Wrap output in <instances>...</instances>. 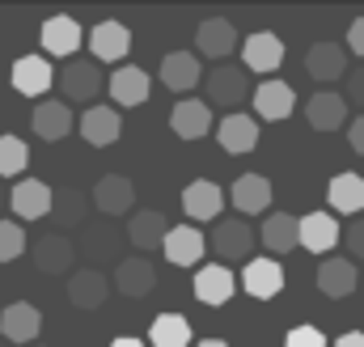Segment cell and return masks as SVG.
<instances>
[{
	"label": "cell",
	"instance_id": "cell-22",
	"mask_svg": "<svg viewBox=\"0 0 364 347\" xmlns=\"http://www.w3.org/2000/svg\"><path fill=\"white\" fill-rule=\"evenodd\" d=\"M242 288L255 301H272V297H279V288H284V267L275 259H250V267L242 271Z\"/></svg>",
	"mask_w": 364,
	"mask_h": 347
},
{
	"label": "cell",
	"instance_id": "cell-37",
	"mask_svg": "<svg viewBox=\"0 0 364 347\" xmlns=\"http://www.w3.org/2000/svg\"><path fill=\"white\" fill-rule=\"evenodd\" d=\"M30 166V144L17 136H0V178H21Z\"/></svg>",
	"mask_w": 364,
	"mask_h": 347
},
{
	"label": "cell",
	"instance_id": "cell-31",
	"mask_svg": "<svg viewBox=\"0 0 364 347\" xmlns=\"http://www.w3.org/2000/svg\"><path fill=\"white\" fill-rule=\"evenodd\" d=\"M356 284H360V275H356L352 259H326L322 267H318V292H322V297H331V301L352 297V292H356Z\"/></svg>",
	"mask_w": 364,
	"mask_h": 347
},
{
	"label": "cell",
	"instance_id": "cell-26",
	"mask_svg": "<svg viewBox=\"0 0 364 347\" xmlns=\"http://www.w3.org/2000/svg\"><path fill=\"white\" fill-rule=\"evenodd\" d=\"M30 127H34V136L38 140H47V144H55V140H64L68 132H73V110L64 106V102H38L34 106V114H30Z\"/></svg>",
	"mask_w": 364,
	"mask_h": 347
},
{
	"label": "cell",
	"instance_id": "cell-27",
	"mask_svg": "<svg viewBox=\"0 0 364 347\" xmlns=\"http://www.w3.org/2000/svg\"><path fill=\"white\" fill-rule=\"evenodd\" d=\"M38 326H43V314H38L30 301H13V305H4V314H0V335L13 339V343L38 339Z\"/></svg>",
	"mask_w": 364,
	"mask_h": 347
},
{
	"label": "cell",
	"instance_id": "cell-34",
	"mask_svg": "<svg viewBox=\"0 0 364 347\" xmlns=\"http://www.w3.org/2000/svg\"><path fill=\"white\" fill-rule=\"evenodd\" d=\"M60 229H73V225H85V195L77 186H64V191H51V212H47Z\"/></svg>",
	"mask_w": 364,
	"mask_h": 347
},
{
	"label": "cell",
	"instance_id": "cell-5",
	"mask_svg": "<svg viewBox=\"0 0 364 347\" xmlns=\"http://www.w3.org/2000/svg\"><path fill=\"white\" fill-rule=\"evenodd\" d=\"M203 81H208V102H216V106H225V110L242 106L246 93H250V77H246V68H237V64H220V68H212Z\"/></svg>",
	"mask_w": 364,
	"mask_h": 347
},
{
	"label": "cell",
	"instance_id": "cell-47",
	"mask_svg": "<svg viewBox=\"0 0 364 347\" xmlns=\"http://www.w3.org/2000/svg\"><path fill=\"white\" fill-rule=\"evenodd\" d=\"M0 208H4V191H0Z\"/></svg>",
	"mask_w": 364,
	"mask_h": 347
},
{
	"label": "cell",
	"instance_id": "cell-10",
	"mask_svg": "<svg viewBox=\"0 0 364 347\" xmlns=\"http://www.w3.org/2000/svg\"><path fill=\"white\" fill-rule=\"evenodd\" d=\"M255 242H259V237H255V229H250L246 220H216V233L208 237V246L216 250V259L220 262L246 259Z\"/></svg>",
	"mask_w": 364,
	"mask_h": 347
},
{
	"label": "cell",
	"instance_id": "cell-3",
	"mask_svg": "<svg viewBox=\"0 0 364 347\" xmlns=\"http://www.w3.org/2000/svg\"><path fill=\"white\" fill-rule=\"evenodd\" d=\"M55 81H60V93H64L68 102H93V97L106 89V77H102V68H97L93 60H73V64H64V73H60Z\"/></svg>",
	"mask_w": 364,
	"mask_h": 347
},
{
	"label": "cell",
	"instance_id": "cell-13",
	"mask_svg": "<svg viewBox=\"0 0 364 347\" xmlns=\"http://www.w3.org/2000/svg\"><path fill=\"white\" fill-rule=\"evenodd\" d=\"M305 119H309V127H318V132H339V127L348 123V97L335 93V89H318V93L305 102Z\"/></svg>",
	"mask_w": 364,
	"mask_h": 347
},
{
	"label": "cell",
	"instance_id": "cell-41",
	"mask_svg": "<svg viewBox=\"0 0 364 347\" xmlns=\"http://www.w3.org/2000/svg\"><path fill=\"white\" fill-rule=\"evenodd\" d=\"M348 47H352V51L364 60V17H356V21L348 26Z\"/></svg>",
	"mask_w": 364,
	"mask_h": 347
},
{
	"label": "cell",
	"instance_id": "cell-16",
	"mask_svg": "<svg viewBox=\"0 0 364 347\" xmlns=\"http://www.w3.org/2000/svg\"><path fill=\"white\" fill-rule=\"evenodd\" d=\"M161 250H166V259L174 262V267H195V262L203 259V250H208V237L195 225H170Z\"/></svg>",
	"mask_w": 364,
	"mask_h": 347
},
{
	"label": "cell",
	"instance_id": "cell-8",
	"mask_svg": "<svg viewBox=\"0 0 364 347\" xmlns=\"http://www.w3.org/2000/svg\"><path fill=\"white\" fill-rule=\"evenodd\" d=\"M85 38H90L93 64H114V60H123L132 51V30L123 21H97Z\"/></svg>",
	"mask_w": 364,
	"mask_h": 347
},
{
	"label": "cell",
	"instance_id": "cell-33",
	"mask_svg": "<svg viewBox=\"0 0 364 347\" xmlns=\"http://www.w3.org/2000/svg\"><path fill=\"white\" fill-rule=\"evenodd\" d=\"M255 237H259L272 255H288V250H296V216H292V212H272Z\"/></svg>",
	"mask_w": 364,
	"mask_h": 347
},
{
	"label": "cell",
	"instance_id": "cell-1",
	"mask_svg": "<svg viewBox=\"0 0 364 347\" xmlns=\"http://www.w3.org/2000/svg\"><path fill=\"white\" fill-rule=\"evenodd\" d=\"M343 229L331 212H309V216H296V246L309 250V255H331L339 246Z\"/></svg>",
	"mask_w": 364,
	"mask_h": 347
},
{
	"label": "cell",
	"instance_id": "cell-12",
	"mask_svg": "<svg viewBox=\"0 0 364 347\" xmlns=\"http://www.w3.org/2000/svg\"><path fill=\"white\" fill-rule=\"evenodd\" d=\"M38 38H43V51H47V55H60V60H68V55L81 51V26H77L68 13L47 17L43 30H38Z\"/></svg>",
	"mask_w": 364,
	"mask_h": 347
},
{
	"label": "cell",
	"instance_id": "cell-29",
	"mask_svg": "<svg viewBox=\"0 0 364 347\" xmlns=\"http://www.w3.org/2000/svg\"><path fill=\"white\" fill-rule=\"evenodd\" d=\"M216 140H220V149L233 153V157H237V153H250V149L259 144V123H255L250 114H237V110H233V114L220 119Z\"/></svg>",
	"mask_w": 364,
	"mask_h": 347
},
{
	"label": "cell",
	"instance_id": "cell-11",
	"mask_svg": "<svg viewBox=\"0 0 364 347\" xmlns=\"http://www.w3.org/2000/svg\"><path fill=\"white\" fill-rule=\"evenodd\" d=\"M208 127H212V106H208V102H199V97L174 102V110H170V132H174L178 140H203Z\"/></svg>",
	"mask_w": 364,
	"mask_h": 347
},
{
	"label": "cell",
	"instance_id": "cell-17",
	"mask_svg": "<svg viewBox=\"0 0 364 347\" xmlns=\"http://www.w3.org/2000/svg\"><path fill=\"white\" fill-rule=\"evenodd\" d=\"M182 208H186L191 220H216L220 208H225V191H220L212 178H195V182H186V191H182Z\"/></svg>",
	"mask_w": 364,
	"mask_h": 347
},
{
	"label": "cell",
	"instance_id": "cell-35",
	"mask_svg": "<svg viewBox=\"0 0 364 347\" xmlns=\"http://www.w3.org/2000/svg\"><path fill=\"white\" fill-rule=\"evenodd\" d=\"M81 250L90 255L93 262H102V259H114V246L123 242V237H114V225L110 220H93V225H81Z\"/></svg>",
	"mask_w": 364,
	"mask_h": 347
},
{
	"label": "cell",
	"instance_id": "cell-4",
	"mask_svg": "<svg viewBox=\"0 0 364 347\" xmlns=\"http://www.w3.org/2000/svg\"><path fill=\"white\" fill-rule=\"evenodd\" d=\"M284 64V38L272 30H259L242 43V68L259 73V77H275V68Z\"/></svg>",
	"mask_w": 364,
	"mask_h": 347
},
{
	"label": "cell",
	"instance_id": "cell-42",
	"mask_svg": "<svg viewBox=\"0 0 364 347\" xmlns=\"http://www.w3.org/2000/svg\"><path fill=\"white\" fill-rule=\"evenodd\" d=\"M352 102H356V106H364V64L360 68H352Z\"/></svg>",
	"mask_w": 364,
	"mask_h": 347
},
{
	"label": "cell",
	"instance_id": "cell-18",
	"mask_svg": "<svg viewBox=\"0 0 364 347\" xmlns=\"http://www.w3.org/2000/svg\"><path fill=\"white\" fill-rule=\"evenodd\" d=\"M110 89V97L119 102V106H127V110H136V106H144L149 102V93H153V81H149V73L144 68H114V77L106 81Z\"/></svg>",
	"mask_w": 364,
	"mask_h": 347
},
{
	"label": "cell",
	"instance_id": "cell-38",
	"mask_svg": "<svg viewBox=\"0 0 364 347\" xmlns=\"http://www.w3.org/2000/svg\"><path fill=\"white\" fill-rule=\"evenodd\" d=\"M26 246H30V233H26L17 220H0V262L21 259Z\"/></svg>",
	"mask_w": 364,
	"mask_h": 347
},
{
	"label": "cell",
	"instance_id": "cell-45",
	"mask_svg": "<svg viewBox=\"0 0 364 347\" xmlns=\"http://www.w3.org/2000/svg\"><path fill=\"white\" fill-rule=\"evenodd\" d=\"M110 347H144V339H136V335H119Z\"/></svg>",
	"mask_w": 364,
	"mask_h": 347
},
{
	"label": "cell",
	"instance_id": "cell-44",
	"mask_svg": "<svg viewBox=\"0 0 364 347\" xmlns=\"http://www.w3.org/2000/svg\"><path fill=\"white\" fill-rule=\"evenodd\" d=\"M335 347H364V335H360V331H348V335H339V339H335Z\"/></svg>",
	"mask_w": 364,
	"mask_h": 347
},
{
	"label": "cell",
	"instance_id": "cell-19",
	"mask_svg": "<svg viewBox=\"0 0 364 347\" xmlns=\"http://www.w3.org/2000/svg\"><path fill=\"white\" fill-rule=\"evenodd\" d=\"M305 73H309L314 81L331 85V81H339V77L348 73V51H343L339 43H314V47L305 51Z\"/></svg>",
	"mask_w": 364,
	"mask_h": 347
},
{
	"label": "cell",
	"instance_id": "cell-46",
	"mask_svg": "<svg viewBox=\"0 0 364 347\" xmlns=\"http://www.w3.org/2000/svg\"><path fill=\"white\" fill-rule=\"evenodd\" d=\"M195 347H229V343H220V339H203V343H195Z\"/></svg>",
	"mask_w": 364,
	"mask_h": 347
},
{
	"label": "cell",
	"instance_id": "cell-32",
	"mask_svg": "<svg viewBox=\"0 0 364 347\" xmlns=\"http://www.w3.org/2000/svg\"><path fill=\"white\" fill-rule=\"evenodd\" d=\"M326 199L339 216H356L364 208V178L360 174H335L326 186Z\"/></svg>",
	"mask_w": 364,
	"mask_h": 347
},
{
	"label": "cell",
	"instance_id": "cell-39",
	"mask_svg": "<svg viewBox=\"0 0 364 347\" xmlns=\"http://www.w3.org/2000/svg\"><path fill=\"white\" fill-rule=\"evenodd\" d=\"M284 347H326V335H322L318 326H292L288 339H284Z\"/></svg>",
	"mask_w": 364,
	"mask_h": 347
},
{
	"label": "cell",
	"instance_id": "cell-6",
	"mask_svg": "<svg viewBox=\"0 0 364 347\" xmlns=\"http://www.w3.org/2000/svg\"><path fill=\"white\" fill-rule=\"evenodd\" d=\"M4 203L13 208L17 220H43V216L51 212V186L38 182V178H17V182H13V195H9Z\"/></svg>",
	"mask_w": 364,
	"mask_h": 347
},
{
	"label": "cell",
	"instance_id": "cell-2",
	"mask_svg": "<svg viewBox=\"0 0 364 347\" xmlns=\"http://www.w3.org/2000/svg\"><path fill=\"white\" fill-rule=\"evenodd\" d=\"M26 250H30L34 267L47 271V275H64V271H73V262H77V246H73V237H64L60 229L47 233V237H34Z\"/></svg>",
	"mask_w": 364,
	"mask_h": 347
},
{
	"label": "cell",
	"instance_id": "cell-30",
	"mask_svg": "<svg viewBox=\"0 0 364 347\" xmlns=\"http://www.w3.org/2000/svg\"><path fill=\"white\" fill-rule=\"evenodd\" d=\"M199 81H203L199 55H191V51H170V55L161 60V85H166V89L186 93V89H195Z\"/></svg>",
	"mask_w": 364,
	"mask_h": 347
},
{
	"label": "cell",
	"instance_id": "cell-14",
	"mask_svg": "<svg viewBox=\"0 0 364 347\" xmlns=\"http://www.w3.org/2000/svg\"><path fill=\"white\" fill-rule=\"evenodd\" d=\"M233 292H237V279L225 262H208V267L195 271V297L203 305H229Z\"/></svg>",
	"mask_w": 364,
	"mask_h": 347
},
{
	"label": "cell",
	"instance_id": "cell-40",
	"mask_svg": "<svg viewBox=\"0 0 364 347\" xmlns=\"http://www.w3.org/2000/svg\"><path fill=\"white\" fill-rule=\"evenodd\" d=\"M339 242H348V250H352V259H364V216L352 220V229L339 237Z\"/></svg>",
	"mask_w": 364,
	"mask_h": 347
},
{
	"label": "cell",
	"instance_id": "cell-48",
	"mask_svg": "<svg viewBox=\"0 0 364 347\" xmlns=\"http://www.w3.org/2000/svg\"><path fill=\"white\" fill-rule=\"evenodd\" d=\"M0 347H9V343H4V339H0Z\"/></svg>",
	"mask_w": 364,
	"mask_h": 347
},
{
	"label": "cell",
	"instance_id": "cell-21",
	"mask_svg": "<svg viewBox=\"0 0 364 347\" xmlns=\"http://www.w3.org/2000/svg\"><path fill=\"white\" fill-rule=\"evenodd\" d=\"M166 233H170V220H166L161 212H132V220H127V237H123V242H132V246L149 259V250H161Z\"/></svg>",
	"mask_w": 364,
	"mask_h": 347
},
{
	"label": "cell",
	"instance_id": "cell-7",
	"mask_svg": "<svg viewBox=\"0 0 364 347\" xmlns=\"http://www.w3.org/2000/svg\"><path fill=\"white\" fill-rule=\"evenodd\" d=\"M132 203H136V186H132V178H123V174H106V178H97V186H93V208H97L106 220L127 216Z\"/></svg>",
	"mask_w": 364,
	"mask_h": 347
},
{
	"label": "cell",
	"instance_id": "cell-20",
	"mask_svg": "<svg viewBox=\"0 0 364 347\" xmlns=\"http://www.w3.org/2000/svg\"><path fill=\"white\" fill-rule=\"evenodd\" d=\"M229 203H233L242 216H263L267 203H272V182L259 178V174H242V178L229 186Z\"/></svg>",
	"mask_w": 364,
	"mask_h": 347
},
{
	"label": "cell",
	"instance_id": "cell-24",
	"mask_svg": "<svg viewBox=\"0 0 364 347\" xmlns=\"http://www.w3.org/2000/svg\"><path fill=\"white\" fill-rule=\"evenodd\" d=\"M106 297H110V279L102 271L81 267V271L68 275V301L77 309H97V305H106Z\"/></svg>",
	"mask_w": 364,
	"mask_h": 347
},
{
	"label": "cell",
	"instance_id": "cell-36",
	"mask_svg": "<svg viewBox=\"0 0 364 347\" xmlns=\"http://www.w3.org/2000/svg\"><path fill=\"white\" fill-rule=\"evenodd\" d=\"M149 343L153 347H191V322L182 314H161L149 331Z\"/></svg>",
	"mask_w": 364,
	"mask_h": 347
},
{
	"label": "cell",
	"instance_id": "cell-9",
	"mask_svg": "<svg viewBox=\"0 0 364 347\" xmlns=\"http://www.w3.org/2000/svg\"><path fill=\"white\" fill-rule=\"evenodd\" d=\"M13 89L21 97H47V89L55 85V73H51V60L47 55H21L9 73Z\"/></svg>",
	"mask_w": 364,
	"mask_h": 347
},
{
	"label": "cell",
	"instance_id": "cell-15",
	"mask_svg": "<svg viewBox=\"0 0 364 347\" xmlns=\"http://www.w3.org/2000/svg\"><path fill=\"white\" fill-rule=\"evenodd\" d=\"M114 288L123 297H149L157 288V267H153V259H144V255L119 259V267H114Z\"/></svg>",
	"mask_w": 364,
	"mask_h": 347
},
{
	"label": "cell",
	"instance_id": "cell-23",
	"mask_svg": "<svg viewBox=\"0 0 364 347\" xmlns=\"http://www.w3.org/2000/svg\"><path fill=\"white\" fill-rule=\"evenodd\" d=\"M81 136L90 140L93 149L114 144V140L123 136V114H119L114 106H90V110L81 114Z\"/></svg>",
	"mask_w": 364,
	"mask_h": 347
},
{
	"label": "cell",
	"instance_id": "cell-25",
	"mask_svg": "<svg viewBox=\"0 0 364 347\" xmlns=\"http://www.w3.org/2000/svg\"><path fill=\"white\" fill-rule=\"evenodd\" d=\"M195 43H199V51H203V55L225 60V55H233V51H237V30H233V21H229V17H208V21H199Z\"/></svg>",
	"mask_w": 364,
	"mask_h": 347
},
{
	"label": "cell",
	"instance_id": "cell-43",
	"mask_svg": "<svg viewBox=\"0 0 364 347\" xmlns=\"http://www.w3.org/2000/svg\"><path fill=\"white\" fill-rule=\"evenodd\" d=\"M348 140H352V149L364 157V114H360V119H352V132H348Z\"/></svg>",
	"mask_w": 364,
	"mask_h": 347
},
{
	"label": "cell",
	"instance_id": "cell-28",
	"mask_svg": "<svg viewBox=\"0 0 364 347\" xmlns=\"http://www.w3.org/2000/svg\"><path fill=\"white\" fill-rule=\"evenodd\" d=\"M255 110H259V119H272V123H279V119H288V114L296 110V93H292V85H288V81H275V77H267L263 85L255 89Z\"/></svg>",
	"mask_w": 364,
	"mask_h": 347
}]
</instances>
